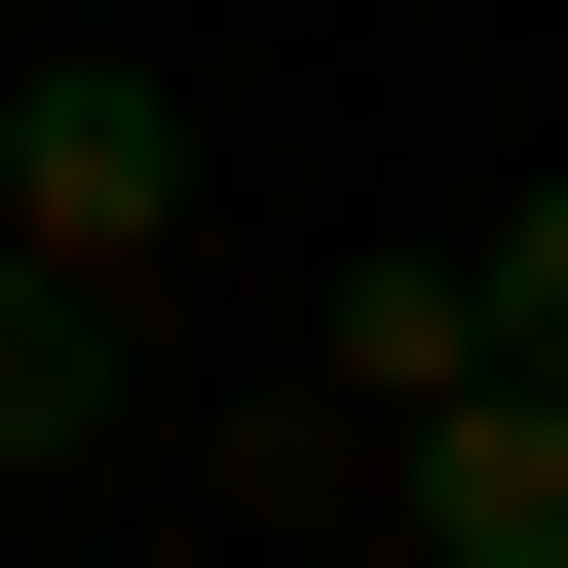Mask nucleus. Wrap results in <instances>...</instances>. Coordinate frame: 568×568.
Wrapping results in <instances>:
<instances>
[{
    "instance_id": "obj_1",
    "label": "nucleus",
    "mask_w": 568,
    "mask_h": 568,
    "mask_svg": "<svg viewBox=\"0 0 568 568\" xmlns=\"http://www.w3.org/2000/svg\"><path fill=\"white\" fill-rule=\"evenodd\" d=\"M0 227H39V265H152V227H190V77H114V39L0 77Z\"/></svg>"
},
{
    "instance_id": "obj_2",
    "label": "nucleus",
    "mask_w": 568,
    "mask_h": 568,
    "mask_svg": "<svg viewBox=\"0 0 568 568\" xmlns=\"http://www.w3.org/2000/svg\"><path fill=\"white\" fill-rule=\"evenodd\" d=\"M379 493H417V568H568V342L417 379V417H379Z\"/></svg>"
},
{
    "instance_id": "obj_3",
    "label": "nucleus",
    "mask_w": 568,
    "mask_h": 568,
    "mask_svg": "<svg viewBox=\"0 0 568 568\" xmlns=\"http://www.w3.org/2000/svg\"><path fill=\"white\" fill-rule=\"evenodd\" d=\"M77 417H114V265H39V227H0V493H39Z\"/></svg>"
},
{
    "instance_id": "obj_4",
    "label": "nucleus",
    "mask_w": 568,
    "mask_h": 568,
    "mask_svg": "<svg viewBox=\"0 0 568 568\" xmlns=\"http://www.w3.org/2000/svg\"><path fill=\"white\" fill-rule=\"evenodd\" d=\"M342 379H379V417L493 379V227H379V265H342Z\"/></svg>"
}]
</instances>
